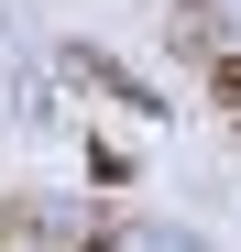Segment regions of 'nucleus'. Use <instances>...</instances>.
I'll list each match as a JSON object with an SVG mask.
<instances>
[{"mask_svg":"<svg viewBox=\"0 0 241 252\" xmlns=\"http://www.w3.org/2000/svg\"><path fill=\"white\" fill-rule=\"evenodd\" d=\"M209 88H219V110H241V55H219V66H209Z\"/></svg>","mask_w":241,"mask_h":252,"instance_id":"obj_1","label":"nucleus"}]
</instances>
